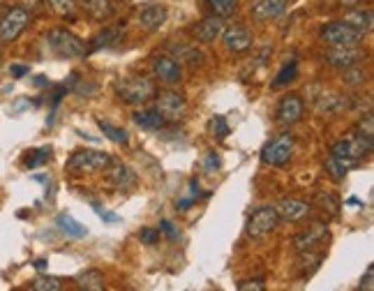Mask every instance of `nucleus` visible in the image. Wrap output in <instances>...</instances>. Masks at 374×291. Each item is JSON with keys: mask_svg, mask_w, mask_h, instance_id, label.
I'll list each match as a JSON object with an SVG mask.
<instances>
[{"mask_svg": "<svg viewBox=\"0 0 374 291\" xmlns=\"http://www.w3.org/2000/svg\"><path fill=\"white\" fill-rule=\"evenodd\" d=\"M303 111H305L303 99L298 95H287L278 106V123L285 125V128H289V125H296L298 120L303 118Z\"/></svg>", "mask_w": 374, "mask_h": 291, "instance_id": "obj_12", "label": "nucleus"}, {"mask_svg": "<svg viewBox=\"0 0 374 291\" xmlns=\"http://www.w3.org/2000/svg\"><path fill=\"white\" fill-rule=\"evenodd\" d=\"M328 240V227L326 224H312V227H307L305 231H301L296 238H294V247L298 252H312L314 247L323 245Z\"/></svg>", "mask_w": 374, "mask_h": 291, "instance_id": "obj_11", "label": "nucleus"}, {"mask_svg": "<svg viewBox=\"0 0 374 291\" xmlns=\"http://www.w3.org/2000/svg\"><path fill=\"white\" fill-rule=\"evenodd\" d=\"M93 208H95V213H97L104 222H120L118 215H116V213H109V211H104V208L99 206V204H93Z\"/></svg>", "mask_w": 374, "mask_h": 291, "instance_id": "obj_42", "label": "nucleus"}, {"mask_svg": "<svg viewBox=\"0 0 374 291\" xmlns=\"http://www.w3.org/2000/svg\"><path fill=\"white\" fill-rule=\"evenodd\" d=\"M344 23L359 28L361 32H370L374 26V16L370 10H351L349 14H344Z\"/></svg>", "mask_w": 374, "mask_h": 291, "instance_id": "obj_20", "label": "nucleus"}, {"mask_svg": "<svg viewBox=\"0 0 374 291\" xmlns=\"http://www.w3.org/2000/svg\"><path fill=\"white\" fill-rule=\"evenodd\" d=\"M240 291H263L266 289V282L263 280H252V282H240L238 285Z\"/></svg>", "mask_w": 374, "mask_h": 291, "instance_id": "obj_41", "label": "nucleus"}, {"mask_svg": "<svg viewBox=\"0 0 374 291\" xmlns=\"http://www.w3.org/2000/svg\"><path fill=\"white\" fill-rule=\"evenodd\" d=\"M208 130H211L213 137L218 139H227L229 137V123L224 116H215V118H211V123H208Z\"/></svg>", "mask_w": 374, "mask_h": 291, "instance_id": "obj_29", "label": "nucleus"}, {"mask_svg": "<svg viewBox=\"0 0 374 291\" xmlns=\"http://www.w3.org/2000/svg\"><path fill=\"white\" fill-rule=\"evenodd\" d=\"M365 79H368V74L356 68V65L354 68H347L342 74V81L347 83V86H361V83H365Z\"/></svg>", "mask_w": 374, "mask_h": 291, "instance_id": "obj_32", "label": "nucleus"}, {"mask_svg": "<svg viewBox=\"0 0 374 291\" xmlns=\"http://www.w3.org/2000/svg\"><path fill=\"white\" fill-rule=\"evenodd\" d=\"M49 157H51V148H39V151H32V155L26 157V166L28 169H37V166L44 164Z\"/></svg>", "mask_w": 374, "mask_h": 291, "instance_id": "obj_33", "label": "nucleus"}, {"mask_svg": "<svg viewBox=\"0 0 374 291\" xmlns=\"http://www.w3.org/2000/svg\"><path fill=\"white\" fill-rule=\"evenodd\" d=\"M278 224H280V215L275 211V206H259L247 220V236L263 238L270 231H275Z\"/></svg>", "mask_w": 374, "mask_h": 291, "instance_id": "obj_4", "label": "nucleus"}, {"mask_svg": "<svg viewBox=\"0 0 374 291\" xmlns=\"http://www.w3.org/2000/svg\"><path fill=\"white\" fill-rule=\"evenodd\" d=\"M291 155H294V137L282 135L278 139H273L270 144L263 148L261 160L270 166H285L291 160Z\"/></svg>", "mask_w": 374, "mask_h": 291, "instance_id": "obj_7", "label": "nucleus"}, {"mask_svg": "<svg viewBox=\"0 0 374 291\" xmlns=\"http://www.w3.org/2000/svg\"><path fill=\"white\" fill-rule=\"evenodd\" d=\"M347 204H351V206H361V202H359V199H356V197H351V199H349Z\"/></svg>", "mask_w": 374, "mask_h": 291, "instance_id": "obj_45", "label": "nucleus"}, {"mask_svg": "<svg viewBox=\"0 0 374 291\" xmlns=\"http://www.w3.org/2000/svg\"><path fill=\"white\" fill-rule=\"evenodd\" d=\"M10 72H12V77H16V79H21V77H26V74L30 72L26 65H12L10 68Z\"/></svg>", "mask_w": 374, "mask_h": 291, "instance_id": "obj_43", "label": "nucleus"}, {"mask_svg": "<svg viewBox=\"0 0 374 291\" xmlns=\"http://www.w3.org/2000/svg\"><path fill=\"white\" fill-rule=\"evenodd\" d=\"M32 266H35L37 271H44V268H46V259H37V261L32 264Z\"/></svg>", "mask_w": 374, "mask_h": 291, "instance_id": "obj_44", "label": "nucleus"}, {"mask_svg": "<svg viewBox=\"0 0 374 291\" xmlns=\"http://www.w3.org/2000/svg\"><path fill=\"white\" fill-rule=\"evenodd\" d=\"M160 231H164V234L169 236L171 240H178L180 238V229L173 222H169V220H162L160 222Z\"/></svg>", "mask_w": 374, "mask_h": 291, "instance_id": "obj_38", "label": "nucleus"}, {"mask_svg": "<svg viewBox=\"0 0 374 291\" xmlns=\"http://www.w3.org/2000/svg\"><path fill=\"white\" fill-rule=\"evenodd\" d=\"M317 202L323 206V211H328V213H332V215H337V213H339V204L335 202V197H332V194H323V192H319V194H317Z\"/></svg>", "mask_w": 374, "mask_h": 291, "instance_id": "obj_36", "label": "nucleus"}, {"mask_svg": "<svg viewBox=\"0 0 374 291\" xmlns=\"http://www.w3.org/2000/svg\"><path fill=\"white\" fill-rule=\"evenodd\" d=\"M46 3L56 14H61V16H72L74 12H77V3H74V0H46Z\"/></svg>", "mask_w": 374, "mask_h": 291, "instance_id": "obj_30", "label": "nucleus"}, {"mask_svg": "<svg viewBox=\"0 0 374 291\" xmlns=\"http://www.w3.org/2000/svg\"><path fill=\"white\" fill-rule=\"evenodd\" d=\"M58 227H61V231L65 236H70V238H83L88 234V229L83 227L81 222H77L72 218V215H68V213H63V215H58Z\"/></svg>", "mask_w": 374, "mask_h": 291, "instance_id": "obj_21", "label": "nucleus"}, {"mask_svg": "<svg viewBox=\"0 0 374 291\" xmlns=\"http://www.w3.org/2000/svg\"><path fill=\"white\" fill-rule=\"evenodd\" d=\"M97 125H99V130L104 132V137L109 139V141H113V144H127V141H130L127 132L120 130V128H116V125L106 123V120H97Z\"/></svg>", "mask_w": 374, "mask_h": 291, "instance_id": "obj_25", "label": "nucleus"}, {"mask_svg": "<svg viewBox=\"0 0 374 291\" xmlns=\"http://www.w3.org/2000/svg\"><path fill=\"white\" fill-rule=\"evenodd\" d=\"M111 164L109 153L102 151H77L68 160V169L74 173H95Z\"/></svg>", "mask_w": 374, "mask_h": 291, "instance_id": "obj_5", "label": "nucleus"}, {"mask_svg": "<svg viewBox=\"0 0 374 291\" xmlns=\"http://www.w3.org/2000/svg\"><path fill=\"white\" fill-rule=\"evenodd\" d=\"M326 63L332 65V68H354V65H359L363 58H365V51L359 47V44H354V47H330L328 51H326Z\"/></svg>", "mask_w": 374, "mask_h": 291, "instance_id": "obj_9", "label": "nucleus"}, {"mask_svg": "<svg viewBox=\"0 0 374 291\" xmlns=\"http://www.w3.org/2000/svg\"><path fill=\"white\" fill-rule=\"evenodd\" d=\"M120 39V30H104L102 35H97L93 39V51L95 49H102V47H109L111 42H118Z\"/></svg>", "mask_w": 374, "mask_h": 291, "instance_id": "obj_34", "label": "nucleus"}, {"mask_svg": "<svg viewBox=\"0 0 374 291\" xmlns=\"http://www.w3.org/2000/svg\"><path fill=\"white\" fill-rule=\"evenodd\" d=\"M79 7L95 21H109L116 14L113 0H79Z\"/></svg>", "mask_w": 374, "mask_h": 291, "instance_id": "obj_19", "label": "nucleus"}, {"mask_svg": "<svg viewBox=\"0 0 374 291\" xmlns=\"http://www.w3.org/2000/svg\"><path fill=\"white\" fill-rule=\"evenodd\" d=\"M166 19H169V10H166V5H146L144 10L139 12V26L148 30V32H153V30H160Z\"/></svg>", "mask_w": 374, "mask_h": 291, "instance_id": "obj_13", "label": "nucleus"}, {"mask_svg": "<svg viewBox=\"0 0 374 291\" xmlns=\"http://www.w3.org/2000/svg\"><path fill=\"white\" fill-rule=\"evenodd\" d=\"M361 289H365V291H372L374 289V266L372 264L368 266V271H365V278L361 280Z\"/></svg>", "mask_w": 374, "mask_h": 291, "instance_id": "obj_40", "label": "nucleus"}, {"mask_svg": "<svg viewBox=\"0 0 374 291\" xmlns=\"http://www.w3.org/2000/svg\"><path fill=\"white\" fill-rule=\"evenodd\" d=\"M153 70L157 74V79H160L162 83H166V86H176V83L182 81V68L180 63L176 61V58L171 56H155L153 61Z\"/></svg>", "mask_w": 374, "mask_h": 291, "instance_id": "obj_10", "label": "nucleus"}, {"mask_svg": "<svg viewBox=\"0 0 374 291\" xmlns=\"http://www.w3.org/2000/svg\"><path fill=\"white\" fill-rule=\"evenodd\" d=\"M30 23V12L23 7H12L10 12L0 21V44H12V42L28 28Z\"/></svg>", "mask_w": 374, "mask_h": 291, "instance_id": "obj_6", "label": "nucleus"}, {"mask_svg": "<svg viewBox=\"0 0 374 291\" xmlns=\"http://www.w3.org/2000/svg\"><path fill=\"white\" fill-rule=\"evenodd\" d=\"M220 166H222L220 153L211 151V153L206 155V160H204V171H206V173H215V171H220Z\"/></svg>", "mask_w": 374, "mask_h": 291, "instance_id": "obj_37", "label": "nucleus"}, {"mask_svg": "<svg viewBox=\"0 0 374 291\" xmlns=\"http://www.w3.org/2000/svg\"><path fill=\"white\" fill-rule=\"evenodd\" d=\"M298 77V63L296 61H289L285 68L280 70V74L275 77V81H273V88H282L287 86V83H291Z\"/></svg>", "mask_w": 374, "mask_h": 291, "instance_id": "obj_26", "label": "nucleus"}, {"mask_svg": "<svg viewBox=\"0 0 374 291\" xmlns=\"http://www.w3.org/2000/svg\"><path fill=\"white\" fill-rule=\"evenodd\" d=\"M46 44L58 58H65V61H70V58H81L83 54H86V44H83L74 32L63 30V28H56L49 32Z\"/></svg>", "mask_w": 374, "mask_h": 291, "instance_id": "obj_2", "label": "nucleus"}, {"mask_svg": "<svg viewBox=\"0 0 374 291\" xmlns=\"http://www.w3.org/2000/svg\"><path fill=\"white\" fill-rule=\"evenodd\" d=\"M222 30H224V19L218 14H213V16H206L201 23H197L194 37L201 42V44H213V42L222 35Z\"/></svg>", "mask_w": 374, "mask_h": 291, "instance_id": "obj_15", "label": "nucleus"}, {"mask_svg": "<svg viewBox=\"0 0 374 291\" xmlns=\"http://www.w3.org/2000/svg\"><path fill=\"white\" fill-rule=\"evenodd\" d=\"M349 169H351V164L344 162V160H337V157H332V155L326 160V171L335 180H342L347 173H349Z\"/></svg>", "mask_w": 374, "mask_h": 291, "instance_id": "obj_27", "label": "nucleus"}, {"mask_svg": "<svg viewBox=\"0 0 374 291\" xmlns=\"http://www.w3.org/2000/svg\"><path fill=\"white\" fill-rule=\"evenodd\" d=\"M224 32V47L229 49V51H234V54H243L247 51L249 47H252V32H249L247 28L243 26H231L227 30H222Z\"/></svg>", "mask_w": 374, "mask_h": 291, "instance_id": "obj_16", "label": "nucleus"}, {"mask_svg": "<svg viewBox=\"0 0 374 291\" xmlns=\"http://www.w3.org/2000/svg\"><path fill=\"white\" fill-rule=\"evenodd\" d=\"M169 49L178 56V61H185L192 65H199L204 58L201 51H197V47H189V44H169Z\"/></svg>", "mask_w": 374, "mask_h": 291, "instance_id": "obj_24", "label": "nucleus"}, {"mask_svg": "<svg viewBox=\"0 0 374 291\" xmlns=\"http://www.w3.org/2000/svg\"><path fill=\"white\" fill-rule=\"evenodd\" d=\"M289 0H256V3L249 7V14H252L254 21H270L278 19L280 14L287 12Z\"/></svg>", "mask_w": 374, "mask_h": 291, "instance_id": "obj_14", "label": "nucleus"}, {"mask_svg": "<svg viewBox=\"0 0 374 291\" xmlns=\"http://www.w3.org/2000/svg\"><path fill=\"white\" fill-rule=\"evenodd\" d=\"M79 289L86 291H102L104 289V275L99 271H83L77 275Z\"/></svg>", "mask_w": 374, "mask_h": 291, "instance_id": "obj_22", "label": "nucleus"}, {"mask_svg": "<svg viewBox=\"0 0 374 291\" xmlns=\"http://www.w3.org/2000/svg\"><path fill=\"white\" fill-rule=\"evenodd\" d=\"M106 169H109L106 178H109V182L116 190H130L137 185V173L127 164H109Z\"/></svg>", "mask_w": 374, "mask_h": 291, "instance_id": "obj_18", "label": "nucleus"}, {"mask_svg": "<svg viewBox=\"0 0 374 291\" xmlns=\"http://www.w3.org/2000/svg\"><path fill=\"white\" fill-rule=\"evenodd\" d=\"M275 211L280 215V220L298 222V220L307 218V213H310V204L301 202V199H282V202L275 206Z\"/></svg>", "mask_w": 374, "mask_h": 291, "instance_id": "obj_17", "label": "nucleus"}, {"mask_svg": "<svg viewBox=\"0 0 374 291\" xmlns=\"http://www.w3.org/2000/svg\"><path fill=\"white\" fill-rule=\"evenodd\" d=\"M116 95L127 104H144L155 97V83L148 77H125L116 83Z\"/></svg>", "mask_w": 374, "mask_h": 291, "instance_id": "obj_1", "label": "nucleus"}, {"mask_svg": "<svg viewBox=\"0 0 374 291\" xmlns=\"http://www.w3.org/2000/svg\"><path fill=\"white\" fill-rule=\"evenodd\" d=\"M206 3L213 10V14H218V16H222V19H224V16L234 14L238 0H206Z\"/></svg>", "mask_w": 374, "mask_h": 291, "instance_id": "obj_28", "label": "nucleus"}, {"mask_svg": "<svg viewBox=\"0 0 374 291\" xmlns=\"http://www.w3.org/2000/svg\"><path fill=\"white\" fill-rule=\"evenodd\" d=\"M135 123L144 130H160L164 125V118L155 109H144L135 113Z\"/></svg>", "mask_w": 374, "mask_h": 291, "instance_id": "obj_23", "label": "nucleus"}, {"mask_svg": "<svg viewBox=\"0 0 374 291\" xmlns=\"http://www.w3.org/2000/svg\"><path fill=\"white\" fill-rule=\"evenodd\" d=\"M30 289L32 291H58V289H63V282L58 278H37V280H32Z\"/></svg>", "mask_w": 374, "mask_h": 291, "instance_id": "obj_31", "label": "nucleus"}, {"mask_svg": "<svg viewBox=\"0 0 374 291\" xmlns=\"http://www.w3.org/2000/svg\"><path fill=\"white\" fill-rule=\"evenodd\" d=\"M141 240H144L146 245H157V240H160V229H153L148 227L141 231Z\"/></svg>", "mask_w": 374, "mask_h": 291, "instance_id": "obj_39", "label": "nucleus"}, {"mask_svg": "<svg viewBox=\"0 0 374 291\" xmlns=\"http://www.w3.org/2000/svg\"><path fill=\"white\" fill-rule=\"evenodd\" d=\"M199 194H201V192H199V182L197 180H189V197L187 199H180V202H178L180 211H187V208L199 199Z\"/></svg>", "mask_w": 374, "mask_h": 291, "instance_id": "obj_35", "label": "nucleus"}, {"mask_svg": "<svg viewBox=\"0 0 374 291\" xmlns=\"http://www.w3.org/2000/svg\"><path fill=\"white\" fill-rule=\"evenodd\" d=\"M363 37H365V32L349 26L344 21L328 23V26L321 30V39L330 47H354V44H361Z\"/></svg>", "mask_w": 374, "mask_h": 291, "instance_id": "obj_3", "label": "nucleus"}, {"mask_svg": "<svg viewBox=\"0 0 374 291\" xmlns=\"http://www.w3.org/2000/svg\"><path fill=\"white\" fill-rule=\"evenodd\" d=\"M155 111L162 116L164 123H176L180 120L182 116L187 111V102L185 97L178 95V93H160L157 95V104H155Z\"/></svg>", "mask_w": 374, "mask_h": 291, "instance_id": "obj_8", "label": "nucleus"}]
</instances>
